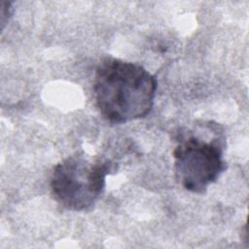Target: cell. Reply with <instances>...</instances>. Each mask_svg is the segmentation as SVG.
I'll list each match as a JSON object with an SVG mask.
<instances>
[{"instance_id": "obj_3", "label": "cell", "mask_w": 249, "mask_h": 249, "mask_svg": "<svg viewBox=\"0 0 249 249\" xmlns=\"http://www.w3.org/2000/svg\"><path fill=\"white\" fill-rule=\"evenodd\" d=\"M222 133L205 139L199 135L182 134L173 151L175 177L184 189L203 194L226 170Z\"/></svg>"}, {"instance_id": "obj_2", "label": "cell", "mask_w": 249, "mask_h": 249, "mask_svg": "<svg viewBox=\"0 0 249 249\" xmlns=\"http://www.w3.org/2000/svg\"><path fill=\"white\" fill-rule=\"evenodd\" d=\"M112 169L113 163L108 160L70 156L54 166L52 193L55 200L69 210L90 211L103 193L106 176Z\"/></svg>"}, {"instance_id": "obj_1", "label": "cell", "mask_w": 249, "mask_h": 249, "mask_svg": "<svg viewBox=\"0 0 249 249\" xmlns=\"http://www.w3.org/2000/svg\"><path fill=\"white\" fill-rule=\"evenodd\" d=\"M157 79L143 66L106 57L95 69L93 92L101 116L111 124L147 117L154 106Z\"/></svg>"}, {"instance_id": "obj_4", "label": "cell", "mask_w": 249, "mask_h": 249, "mask_svg": "<svg viewBox=\"0 0 249 249\" xmlns=\"http://www.w3.org/2000/svg\"><path fill=\"white\" fill-rule=\"evenodd\" d=\"M1 29L3 30L5 25L7 24L9 18L12 17L13 14V7H12V2H7V1H1Z\"/></svg>"}]
</instances>
